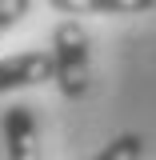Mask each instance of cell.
I'll return each mask as SVG.
<instances>
[{
    "instance_id": "cell-1",
    "label": "cell",
    "mask_w": 156,
    "mask_h": 160,
    "mask_svg": "<svg viewBox=\"0 0 156 160\" xmlns=\"http://www.w3.org/2000/svg\"><path fill=\"white\" fill-rule=\"evenodd\" d=\"M52 64H56V84L60 96L80 100L88 96V76H92V44H88V32L80 28L76 16H64L52 28Z\"/></svg>"
},
{
    "instance_id": "cell-4",
    "label": "cell",
    "mask_w": 156,
    "mask_h": 160,
    "mask_svg": "<svg viewBox=\"0 0 156 160\" xmlns=\"http://www.w3.org/2000/svg\"><path fill=\"white\" fill-rule=\"evenodd\" d=\"M60 16H136L156 8V0H48Z\"/></svg>"
},
{
    "instance_id": "cell-2",
    "label": "cell",
    "mask_w": 156,
    "mask_h": 160,
    "mask_svg": "<svg viewBox=\"0 0 156 160\" xmlns=\"http://www.w3.org/2000/svg\"><path fill=\"white\" fill-rule=\"evenodd\" d=\"M56 80V64L48 48H28V52H12L0 56V96L20 92V88H40Z\"/></svg>"
},
{
    "instance_id": "cell-6",
    "label": "cell",
    "mask_w": 156,
    "mask_h": 160,
    "mask_svg": "<svg viewBox=\"0 0 156 160\" xmlns=\"http://www.w3.org/2000/svg\"><path fill=\"white\" fill-rule=\"evenodd\" d=\"M28 8H32V0H0V36L8 28H16L20 20L28 16Z\"/></svg>"
},
{
    "instance_id": "cell-3",
    "label": "cell",
    "mask_w": 156,
    "mask_h": 160,
    "mask_svg": "<svg viewBox=\"0 0 156 160\" xmlns=\"http://www.w3.org/2000/svg\"><path fill=\"white\" fill-rule=\"evenodd\" d=\"M4 148H8V160H44L40 128H36V108L12 104L4 112Z\"/></svg>"
},
{
    "instance_id": "cell-5",
    "label": "cell",
    "mask_w": 156,
    "mask_h": 160,
    "mask_svg": "<svg viewBox=\"0 0 156 160\" xmlns=\"http://www.w3.org/2000/svg\"><path fill=\"white\" fill-rule=\"evenodd\" d=\"M144 156V136L140 132H120L100 148L92 160H140Z\"/></svg>"
}]
</instances>
